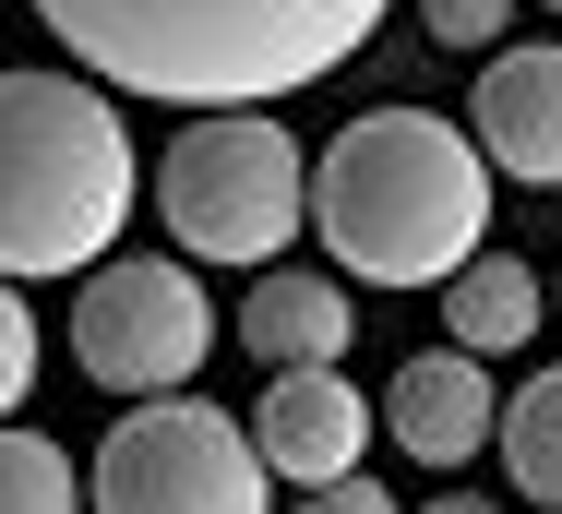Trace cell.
<instances>
[{
	"mask_svg": "<svg viewBox=\"0 0 562 514\" xmlns=\"http://www.w3.org/2000/svg\"><path fill=\"white\" fill-rule=\"evenodd\" d=\"M395 0H36V24L109 85L168 108H263L383 36Z\"/></svg>",
	"mask_w": 562,
	"mask_h": 514,
	"instance_id": "1",
	"label": "cell"
},
{
	"mask_svg": "<svg viewBox=\"0 0 562 514\" xmlns=\"http://www.w3.org/2000/svg\"><path fill=\"white\" fill-rule=\"evenodd\" d=\"M312 227L359 288H443L491 252V156L467 120L371 108L312 156Z\"/></svg>",
	"mask_w": 562,
	"mask_h": 514,
	"instance_id": "2",
	"label": "cell"
},
{
	"mask_svg": "<svg viewBox=\"0 0 562 514\" xmlns=\"http://www.w3.org/2000/svg\"><path fill=\"white\" fill-rule=\"evenodd\" d=\"M132 132L120 97L85 72H0V276H97L132 192Z\"/></svg>",
	"mask_w": 562,
	"mask_h": 514,
	"instance_id": "3",
	"label": "cell"
},
{
	"mask_svg": "<svg viewBox=\"0 0 562 514\" xmlns=\"http://www.w3.org/2000/svg\"><path fill=\"white\" fill-rule=\"evenodd\" d=\"M156 215L192 264H288L312 227V156L288 144L276 108H192L156 156Z\"/></svg>",
	"mask_w": 562,
	"mask_h": 514,
	"instance_id": "4",
	"label": "cell"
},
{
	"mask_svg": "<svg viewBox=\"0 0 562 514\" xmlns=\"http://www.w3.org/2000/svg\"><path fill=\"white\" fill-rule=\"evenodd\" d=\"M97 514H276V467L251 443V418L204 395H132L85 467Z\"/></svg>",
	"mask_w": 562,
	"mask_h": 514,
	"instance_id": "5",
	"label": "cell"
},
{
	"mask_svg": "<svg viewBox=\"0 0 562 514\" xmlns=\"http://www.w3.org/2000/svg\"><path fill=\"white\" fill-rule=\"evenodd\" d=\"M216 347V300L192 288V264L168 252H109L85 288H72V359L85 383L109 395H180Z\"/></svg>",
	"mask_w": 562,
	"mask_h": 514,
	"instance_id": "6",
	"label": "cell"
},
{
	"mask_svg": "<svg viewBox=\"0 0 562 514\" xmlns=\"http://www.w3.org/2000/svg\"><path fill=\"white\" fill-rule=\"evenodd\" d=\"M371 431H383V407H371L359 383H336V359H324V371H276V383L251 395V443H263V467L300 479V491L359 479Z\"/></svg>",
	"mask_w": 562,
	"mask_h": 514,
	"instance_id": "7",
	"label": "cell"
},
{
	"mask_svg": "<svg viewBox=\"0 0 562 514\" xmlns=\"http://www.w3.org/2000/svg\"><path fill=\"white\" fill-rule=\"evenodd\" d=\"M383 431H395L407 467H479V455L503 443L491 359H479V347H419V359L395 371V395H383Z\"/></svg>",
	"mask_w": 562,
	"mask_h": 514,
	"instance_id": "8",
	"label": "cell"
},
{
	"mask_svg": "<svg viewBox=\"0 0 562 514\" xmlns=\"http://www.w3.org/2000/svg\"><path fill=\"white\" fill-rule=\"evenodd\" d=\"M467 132L503 180L562 192V48H491V72L467 85Z\"/></svg>",
	"mask_w": 562,
	"mask_h": 514,
	"instance_id": "9",
	"label": "cell"
},
{
	"mask_svg": "<svg viewBox=\"0 0 562 514\" xmlns=\"http://www.w3.org/2000/svg\"><path fill=\"white\" fill-rule=\"evenodd\" d=\"M239 347L263 371H324V359L359 347V300H347L336 276H312V264H263L251 300H239Z\"/></svg>",
	"mask_w": 562,
	"mask_h": 514,
	"instance_id": "10",
	"label": "cell"
},
{
	"mask_svg": "<svg viewBox=\"0 0 562 514\" xmlns=\"http://www.w3.org/2000/svg\"><path fill=\"white\" fill-rule=\"evenodd\" d=\"M539 311H551V288H539L515 252H479V264H454V276H443V347L503 359V347L539 335Z\"/></svg>",
	"mask_w": 562,
	"mask_h": 514,
	"instance_id": "11",
	"label": "cell"
},
{
	"mask_svg": "<svg viewBox=\"0 0 562 514\" xmlns=\"http://www.w3.org/2000/svg\"><path fill=\"white\" fill-rule=\"evenodd\" d=\"M503 479L539 514H562V371L515 383V407H503Z\"/></svg>",
	"mask_w": 562,
	"mask_h": 514,
	"instance_id": "12",
	"label": "cell"
},
{
	"mask_svg": "<svg viewBox=\"0 0 562 514\" xmlns=\"http://www.w3.org/2000/svg\"><path fill=\"white\" fill-rule=\"evenodd\" d=\"M0 514H97V491H85V467L48 431L0 418Z\"/></svg>",
	"mask_w": 562,
	"mask_h": 514,
	"instance_id": "13",
	"label": "cell"
},
{
	"mask_svg": "<svg viewBox=\"0 0 562 514\" xmlns=\"http://www.w3.org/2000/svg\"><path fill=\"white\" fill-rule=\"evenodd\" d=\"M24 383H36V311H24V288L0 276V418L24 407Z\"/></svg>",
	"mask_w": 562,
	"mask_h": 514,
	"instance_id": "14",
	"label": "cell"
},
{
	"mask_svg": "<svg viewBox=\"0 0 562 514\" xmlns=\"http://www.w3.org/2000/svg\"><path fill=\"white\" fill-rule=\"evenodd\" d=\"M515 12H527V0H419V24H431L443 48H503Z\"/></svg>",
	"mask_w": 562,
	"mask_h": 514,
	"instance_id": "15",
	"label": "cell"
},
{
	"mask_svg": "<svg viewBox=\"0 0 562 514\" xmlns=\"http://www.w3.org/2000/svg\"><path fill=\"white\" fill-rule=\"evenodd\" d=\"M300 514H395L383 479H324V491H300Z\"/></svg>",
	"mask_w": 562,
	"mask_h": 514,
	"instance_id": "16",
	"label": "cell"
},
{
	"mask_svg": "<svg viewBox=\"0 0 562 514\" xmlns=\"http://www.w3.org/2000/svg\"><path fill=\"white\" fill-rule=\"evenodd\" d=\"M419 514H503V503H479V491H443V503H419Z\"/></svg>",
	"mask_w": 562,
	"mask_h": 514,
	"instance_id": "17",
	"label": "cell"
},
{
	"mask_svg": "<svg viewBox=\"0 0 562 514\" xmlns=\"http://www.w3.org/2000/svg\"><path fill=\"white\" fill-rule=\"evenodd\" d=\"M551 311H562V276H551Z\"/></svg>",
	"mask_w": 562,
	"mask_h": 514,
	"instance_id": "18",
	"label": "cell"
},
{
	"mask_svg": "<svg viewBox=\"0 0 562 514\" xmlns=\"http://www.w3.org/2000/svg\"><path fill=\"white\" fill-rule=\"evenodd\" d=\"M539 12H562V0H539Z\"/></svg>",
	"mask_w": 562,
	"mask_h": 514,
	"instance_id": "19",
	"label": "cell"
}]
</instances>
